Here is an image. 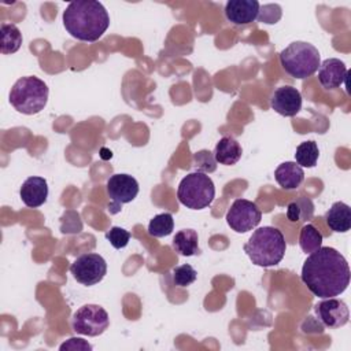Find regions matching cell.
I'll return each mask as SVG.
<instances>
[{"mask_svg":"<svg viewBox=\"0 0 351 351\" xmlns=\"http://www.w3.org/2000/svg\"><path fill=\"white\" fill-rule=\"evenodd\" d=\"M70 273L77 282L92 287L107 274V262L99 254H82L70 265Z\"/></svg>","mask_w":351,"mask_h":351,"instance_id":"8","label":"cell"},{"mask_svg":"<svg viewBox=\"0 0 351 351\" xmlns=\"http://www.w3.org/2000/svg\"><path fill=\"white\" fill-rule=\"evenodd\" d=\"M60 351H64V350H92V346L89 343H86L84 339H80V337H71L67 341H64L60 347H59Z\"/></svg>","mask_w":351,"mask_h":351,"instance_id":"29","label":"cell"},{"mask_svg":"<svg viewBox=\"0 0 351 351\" xmlns=\"http://www.w3.org/2000/svg\"><path fill=\"white\" fill-rule=\"evenodd\" d=\"M319 156V149L315 141H303L296 147L295 159L300 167H314Z\"/></svg>","mask_w":351,"mask_h":351,"instance_id":"23","label":"cell"},{"mask_svg":"<svg viewBox=\"0 0 351 351\" xmlns=\"http://www.w3.org/2000/svg\"><path fill=\"white\" fill-rule=\"evenodd\" d=\"M63 25L71 37L80 41L93 43L107 30L110 16L100 1L77 0L66 7Z\"/></svg>","mask_w":351,"mask_h":351,"instance_id":"2","label":"cell"},{"mask_svg":"<svg viewBox=\"0 0 351 351\" xmlns=\"http://www.w3.org/2000/svg\"><path fill=\"white\" fill-rule=\"evenodd\" d=\"M270 107L282 117H295L302 108V95L291 85L280 86L270 97Z\"/></svg>","mask_w":351,"mask_h":351,"instance_id":"12","label":"cell"},{"mask_svg":"<svg viewBox=\"0 0 351 351\" xmlns=\"http://www.w3.org/2000/svg\"><path fill=\"white\" fill-rule=\"evenodd\" d=\"M197 278V271L188 263L176 266L173 269V282L177 287H189Z\"/></svg>","mask_w":351,"mask_h":351,"instance_id":"25","label":"cell"},{"mask_svg":"<svg viewBox=\"0 0 351 351\" xmlns=\"http://www.w3.org/2000/svg\"><path fill=\"white\" fill-rule=\"evenodd\" d=\"M243 250L254 265L270 267L282 261L287 243L281 230L274 226H263L254 230Z\"/></svg>","mask_w":351,"mask_h":351,"instance_id":"3","label":"cell"},{"mask_svg":"<svg viewBox=\"0 0 351 351\" xmlns=\"http://www.w3.org/2000/svg\"><path fill=\"white\" fill-rule=\"evenodd\" d=\"M300 278L313 295L335 298L350 284V266L337 250L321 245L304 261Z\"/></svg>","mask_w":351,"mask_h":351,"instance_id":"1","label":"cell"},{"mask_svg":"<svg viewBox=\"0 0 351 351\" xmlns=\"http://www.w3.org/2000/svg\"><path fill=\"white\" fill-rule=\"evenodd\" d=\"M106 239L110 241V244L117 248L121 250L123 247L128 245L129 240H130V233L121 228V226H112L107 233H106Z\"/></svg>","mask_w":351,"mask_h":351,"instance_id":"28","label":"cell"},{"mask_svg":"<svg viewBox=\"0 0 351 351\" xmlns=\"http://www.w3.org/2000/svg\"><path fill=\"white\" fill-rule=\"evenodd\" d=\"M325 221L330 230L346 233L351 228V208L343 202H336L325 213Z\"/></svg>","mask_w":351,"mask_h":351,"instance_id":"17","label":"cell"},{"mask_svg":"<svg viewBox=\"0 0 351 351\" xmlns=\"http://www.w3.org/2000/svg\"><path fill=\"white\" fill-rule=\"evenodd\" d=\"M107 195L114 202V213L125 203H130L138 193V182L134 177L129 174H114L107 180ZM111 206V207H112Z\"/></svg>","mask_w":351,"mask_h":351,"instance_id":"10","label":"cell"},{"mask_svg":"<svg viewBox=\"0 0 351 351\" xmlns=\"http://www.w3.org/2000/svg\"><path fill=\"white\" fill-rule=\"evenodd\" d=\"M322 240H324V236L314 225L307 223L300 229L299 245L303 252H306V254L314 252L315 250H318L322 245Z\"/></svg>","mask_w":351,"mask_h":351,"instance_id":"22","label":"cell"},{"mask_svg":"<svg viewBox=\"0 0 351 351\" xmlns=\"http://www.w3.org/2000/svg\"><path fill=\"white\" fill-rule=\"evenodd\" d=\"M48 86L36 75H26L12 85L10 90L11 106L25 115L38 114L48 101Z\"/></svg>","mask_w":351,"mask_h":351,"instance_id":"4","label":"cell"},{"mask_svg":"<svg viewBox=\"0 0 351 351\" xmlns=\"http://www.w3.org/2000/svg\"><path fill=\"white\" fill-rule=\"evenodd\" d=\"M280 63L291 77L304 80L318 70L321 59L313 44L293 41L280 52Z\"/></svg>","mask_w":351,"mask_h":351,"instance_id":"5","label":"cell"},{"mask_svg":"<svg viewBox=\"0 0 351 351\" xmlns=\"http://www.w3.org/2000/svg\"><path fill=\"white\" fill-rule=\"evenodd\" d=\"M317 319L328 328L344 326L350 319V310L343 300L326 298L315 304Z\"/></svg>","mask_w":351,"mask_h":351,"instance_id":"11","label":"cell"},{"mask_svg":"<svg viewBox=\"0 0 351 351\" xmlns=\"http://www.w3.org/2000/svg\"><path fill=\"white\" fill-rule=\"evenodd\" d=\"M262 213L259 207L247 199H236L226 213V222L232 230L245 233L259 225Z\"/></svg>","mask_w":351,"mask_h":351,"instance_id":"9","label":"cell"},{"mask_svg":"<svg viewBox=\"0 0 351 351\" xmlns=\"http://www.w3.org/2000/svg\"><path fill=\"white\" fill-rule=\"evenodd\" d=\"M21 199L25 206L36 208L43 206L48 197V184L44 177L32 176L26 178L19 191Z\"/></svg>","mask_w":351,"mask_h":351,"instance_id":"15","label":"cell"},{"mask_svg":"<svg viewBox=\"0 0 351 351\" xmlns=\"http://www.w3.org/2000/svg\"><path fill=\"white\" fill-rule=\"evenodd\" d=\"M174 229L173 215L170 213H162L155 215L148 223V233L152 237L169 236Z\"/></svg>","mask_w":351,"mask_h":351,"instance_id":"24","label":"cell"},{"mask_svg":"<svg viewBox=\"0 0 351 351\" xmlns=\"http://www.w3.org/2000/svg\"><path fill=\"white\" fill-rule=\"evenodd\" d=\"M22 45V33L14 23H1L0 26V52L14 53Z\"/></svg>","mask_w":351,"mask_h":351,"instance_id":"20","label":"cell"},{"mask_svg":"<svg viewBox=\"0 0 351 351\" xmlns=\"http://www.w3.org/2000/svg\"><path fill=\"white\" fill-rule=\"evenodd\" d=\"M281 16H282V10L278 4H265V5L259 7L256 19L262 23L274 25L281 19Z\"/></svg>","mask_w":351,"mask_h":351,"instance_id":"27","label":"cell"},{"mask_svg":"<svg viewBox=\"0 0 351 351\" xmlns=\"http://www.w3.org/2000/svg\"><path fill=\"white\" fill-rule=\"evenodd\" d=\"M213 154L217 163L225 165V166H233L240 160L243 155V149L237 140H234L230 136H225L217 143Z\"/></svg>","mask_w":351,"mask_h":351,"instance_id":"18","label":"cell"},{"mask_svg":"<svg viewBox=\"0 0 351 351\" xmlns=\"http://www.w3.org/2000/svg\"><path fill=\"white\" fill-rule=\"evenodd\" d=\"M314 215V203L306 196H299L287 206V218L291 222L308 221Z\"/></svg>","mask_w":351,"mask_h":351,"instance_id":"21","label":"cell"},{"mask_svg":"<svg viewBox=\"0 0 351 351\" xmlns=\"http://www.w3.org/2000/svg\"><path fill=\"white\" fill-rule=\"evenodd\" d=\"M259 7L256 0H229L225 4V16L233 25H248L256 19Z\"/></svg>","mask_w":351,"mask_h":351,"instance_id":"13","label":"cell"},{"mask_svg":"<svg viewBox=\"0 0 351 351\" xmlns=\"http://www.w3.org/2000/svg\"><path fill=\"white\" fill-rule=\"evenodd\" d=\"M177 197L181 204L191 210L208 207L215 197L213 180L202 171H193L185 176L178 185Z\"/></svg>","mask_w":351,"mask_h":351,"instance_id":"6","label":"cell"},{"mask_svg":"<svg viewBox=\"0 0 351 351\" xmlns=\"http://www.w3.org/2000/svg\"><path fill=\"white\" fill-rule=\"evenodd\" d=\"M173 248L177 254L182 256H193L200 252L199 236L193 229H182L173 237Z\"/></svg>","mask_w":351,"mask_h":351,"instance_id":"19","label":"cell"},{"mask_svg":"<svg viewBox=\"0 0 351 351\" xmlns=\"http://www.w3.org/2000/svg\"><path fill=\"white\" fill-rule=\"evenodd\" d=\"M347 75L348 70L344 62L336 58L325 59L318 67V80L325 89L339 88L341 84L346 82Z\"/></svg>","mask_w":351,"mask_h":351,"instance_id":"14","label":"cell"},{"mask_svg":"<svg viewBox=\"0 0 351 351\" xmlns=\"http://www.w3.org/2000/svg\"><path fill=\"white\" fill-rule=\"evenodd\" d=\"M193 167L196 169V171H202V173H213L217 170V160L214 158V154L207 151V149H202L193 154Z\"/></svg>","mask_w":351,"mask_h":351,"instance_id":"26","label":"cell"},{"mask_svg":"<svg viewBox=\"0 0 351 351\" xmlns=\"http://www.w3.org/2000/svg\"><path fill=\"white\" fill-rule=\"evenodd\" d=\"M274 178L281 188L292 191L303 182L304 171L296 162H282L274 170Z\"/></svg>","mask_w":351,"mask_h":351,"instance_id":"16","label":"cell"},{"mask_svg":"<svg viewBox=\"0 0 351 351\" xmlns=\"http://www.w3.org/2000/svg\"><path fill=\"white\" fill-rule=\"evenodd\" d=\"M110 325L107 311L99 304H84L73 315V330L78 335L99 336Z\"/></svg>","mask_w":351,"mask_h":351,"instance_id":"7","label":"cell"}]
</instances>
